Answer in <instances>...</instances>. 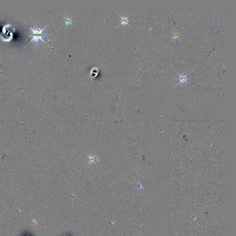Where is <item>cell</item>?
<instances>
[{
	"label": "cell",
	"instance_id": "obj_5",
	"mask_svg": "<svg viewBox=\"0 0 236 236\" xmlns=\"http://www.w3.org/2000/svg\"><path fill=\"white\" fill-rule=\"evenodd\" d=\"M98 161L97 160V157H92L91 156H90L89 157V163H94V162H95L96 161Z\"/></svg>",
	"mask_w": 236,
	"mask_h": 236
},
{
	"label": "cell",
	"instance_id": "obj_1",
	"mask_svg": "<svg viewBox=\"0 0 236 236\" xmlns=\"http://www.w3.org/2000/svg\"><path fill=\"white\" fill-rule=\"evenodd\" d=\"M47 26H48V25L46 26L43 29H41L40 28L32 29L31 27H30V28L31 29V30L32 31V34H31L30 36L32 37V38L29 43H31V42H34L35 43H38V41L39 40L42 41L43 42L45 43V41L43 40V37L45 36H47L48 35L43 33V31H44V29L47 27Z\"/></svg>",
	"mask_w": 236,
	"mask_h": 236
},
{
	"label": "cell",
	"instance_id": "obj_3",
	"mask_svg": "<svg viewBox=\"0 0 236 236\" xmlns=\"http://www.w3.org/2000/svg\"><path fill=\"white\" fill-rule=\"evenodd\" d=\"M119 15L121 18V24L119 26H121L122 25H123L124 26H125V25H129V26L128 22L130 21V20L129 19V17L130 16V15H129L128 16H121V15H119Z\"/></svg>",
	"mask_w": 236,
	"mask_h": 236
},
{
	"label": "cell",
	"instance_id": "obj_6",
	"mask_svg": "<svg viewBox=\"0 0 236 236\" xmlns=\"http://www.w3.org/2000/svg\"><path fill=\"white\" fill-rule=\"evenodd\" d=\"M172 38L173 39H177L180 38V32H173V35L172 36Z\"/></svg>",
	"mask_w": 236,
	"mask_h": 236
},
{
	"label": "cell",
	"instance_id": "obj_2",
	"mask_svg": "<svg viewBox=\"0 0 236 236\" xmlns=\"http://www.w3.org/2000/svg\"><path fill=\"white\" fill-rule=\"evenodd\" d=\"M179 81H178V82L177 83L176 85H178L180 83H188L187 80H188V78L187 77V76L188 75V73L186 75L180 74L179 73Z\"/></svg>",
	"mask_w": 236,
	"mask_h": 236
},
{
	"label": "cell",
	"instance_id": "obj_4",
	"mask_svg": "<svg viewBox=\"0 0 236 236\" xmlns=\"http://www.w3.org/2000/svg\"><path fill=\"white\" fill-rule=\"evenodd\" d=\"M74 16L73 15V16L71 17H69V16L64 17V19H65V24L64 25V26H69V25H73V22L76 21V20H73L72 19L73 17Z\"/></svg>",
	"mask_w": 236,
	"mask_h": 236
}]
</instances>
